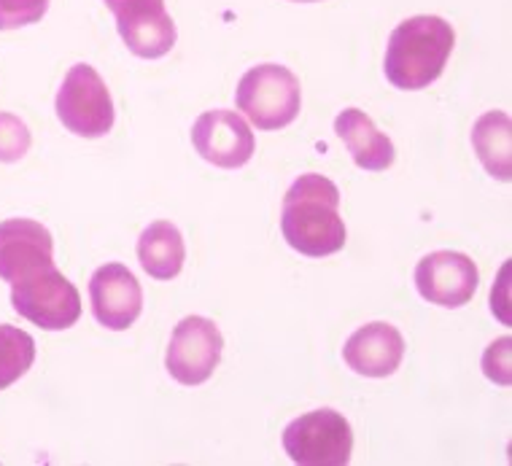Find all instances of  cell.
<instances>
[{"label": "cell", "instance_id": "cell-1", "mask_svg": "<svg viewBox=\"0 0 512 466\" xmlns=\"http://www.w3.org/2000/svg\"><path fill=\"white\" fill-rule=\"evenodd\" d=\"M340 192L324 176L305 173L283 197L281 232L286 243L302 256H332L343 251L345 221L340 216Z\"/></svg>", "mask_w": 512, "mask_h": 466}, {"label": "cell", "instance_id": "cell-2", "mask_svg": "<svg viewBox=\"0 0 512 466\" xmlns=\"http://www.w3.org/2000/svg\"><path fill=\"white\" fill-rule=\"evenodd\" d=\"M456 33L442 17H410L394 27L386 49V79L397 89L418 92L437 81L451 60Z\"/></svg>", "mask_w": 512, "mask_h": 466}, {"label": "cell", "instance_id": "cell-3", "mask_svg": "<svg viewBox=\"0 0 512 466\" xmlns=\"http://www.w3.org/2000/svg\"><path fill=\"white\" fill-rule=\"evenodd\" d=\"M238 108L259 130H281L300 114L302 87L300 79L289 68L265 62L256 65L240 79Z\"/></svg>", "mask_w": 512, "mask_h": 466}, {"label": "cell", "instance_id": "cell-4", "mask_svg": "<svg viewBox=\"0 0 512 466\" xmlns=\"http://www.w3.org/2000/svg\"><path fill=\"white\" fill-rule=\"evenodd\" d=\"M57 119L79 138H103L114 127V100L100 73L79 62L73 65L57 92Z\"/></svg>", "mask_w": 512, "mask_h": 466}, {"label": "cell", "instance_id": "cell-5", "mask_svg": "<svg viewBox=\"0 0 512 466\" xmlns=\"http://www.w3.org/2000/svg\"><path fill=\"white\" fill-rule=\"evenodd\" d=\"M283 448L300 466H345L354 450V431L335 410H313L286 426Z\"/></svg>", "mask_w": 512, "mask_h": 466}, {"label": "cell", "instance_id": "cell-6", "mask_svg": "<svg viewBox=\"0 0 512 466\" xmlns=\"http://www.w3.org/2000/svg\"><path fill=\"white\" fill-rule=\"evenodd\" d=\"M11 305L19 316L46 332L71 329L81 318V294L57 267L11 283Z\"/></svg>", "mask_w": 512, "mask_h": 466}, {"label": "cell", "instance_id": "cell-7", "mask_svg": "<svg viewBox=\"0 0 512 466\" xmlns=\"http://www.w3.org/2000/svg\"><path fill=\"white\" fill-rule=\"evenodd\" d=\"M221 351H224V337L219 326L211 318L186 316L173 329L165 353V367L170 378L178 380L181 386H203L219 367Z\"/></svg>", "mask_w": 512, "mask_h": 466}, {"label": "cell", "instance_id": "cell-8", "mask_svg": "<svg viewBox=\"0 0 512 466\" xmlns=\"http://www.w3.org/2000/svg\"><path fill=\"white\" fill-rule=\"evenodd\" d=\"M116 17L119 36L135 57L157 60L176 46L178 30L165 0H106Z\"/></svg>", "mask_w": 512, "mask_h": 466}, {"label": "cell", "instance_id": "cell-9", "mask_svg": "<svg viewBox=\"0 0 512 466\" xmlns=\"http://www.w3.org/2000/svg\"><path fill=\"white\" fill-rule=\"evenodd\" d=\"M477 281L475 262L459 251H434L415 267L418 294L440 308H464L475 297Z\"/></svg>", "mask_w": 512, "mask_h": 466}, {"label": "cell", "instance_id": "cell-10", "mask_svg": "<svg viewBox=\"0 0 512 466\" xmlns=\"http://www.w3.org/2000/svg\"><path fill=\"white\" fill-rule=\"evenodd\" d=\"M197 154L216 168H243L254 157V132L235 111H205L192 127Z\"/></svg>", "mask_w": 512, "mask_h": 466}, {"label": "cell", "instance_id": "cell-11", "mask_svg": "<svg viewBox=\"0 0 512 466\" xmlns=\"http://www.w3.org/2000/svg\"><path fill=\"white\" fill-rule=\"evenodd\" d=\"M92 313L111 332H124L138 321L143 310V289L124 264L108 262L89 281Z\"/></svg>", "mask_w": 512, "mask_h": 466}, {"label": "cell", "instance_id": "cell-12", "mask_svg": "<svg viewBox=\"0 0 512 466\" xmlns=\"http://www.w3.org/2000/svg\"><path fill=\"white\" fill-rule=\"evenodd\" d=\"M54 267L52 232L33 219H9L0 224V278L9 283Z\"/></svg>", "mask_w": 512, "mask_h": 466}, {"label": "cell", "instance_id": "cell-13", "mask_svg": "<svg viewBox=\"0 0 512 466\" xmlns=\"http://www.w3.org/2000/svg\"><path fill=\"white\" fill-rule=\"evenodd\" d=\"M343 359L356 375L389 378L405 359V337L399 335L397 326L386 324V321H372L348 337Z\"/></svg>", "mask_w": 512, "mask_h": 466}, {"label": "cell", "instance_id": "cell-14", "mask_svg": "<svg viewBox=\"0 0 512 466\" xmlns=\"http://www.w3.org/2000/svg\"><path fill=\"white\" fill-rule=\"evenodd\" d=\"M335 132L362 170H372V173L389 170L397 159L389 135H383L370 116L359 108H345L343 114H337Z\"/></svg>", "mask_w": 512, "mask_h": 466}, {"label": "cell", "instance_id": "cell-15", "mask_svg": "<svg viewBox=\"0 0 512 466\" xmlns=\"http://www.w3.org/2000/svg\"><path fill=\"white\" fill-rule=\"evenodd\" d=\"M186 246L176 224L154 221L138 238V262L154 281H173L184 270Z\"/></svg>", "mask_w": 512, "mask_h": 466}, {"label": "cell", "instance_id": "cell-16", "mask_svg": "<svg viewBox=\"0 0 512 466\" xmlns=\"http://www.w3.org/2000/svg\"><path fill=\"white\" fill-rule=\"evenodd\" d=\"M512 122L507 111H488L475 122L472 130V143L483 168L499 181L512 178Z\"/></svg>", "mask_w": 512, "mask_h": 466}, {"label": "cell", "instance_id": "cell-17", "mask_svg": "<svg viewBox=\"0 0 512 466\" xmlns=\"http://www.w3.org/2000/svg\"><path fill=\"white\" fill-rule=\"evenodd\" d=\"M36 361V340L17 329L0 324V391L14 386Z\"/></svg>", "mask_w": 512, "mask_h": 466}, {"label": "cell", "instance_id": "cell-18", "mask_svg": "<svg viewBox=\"0 0 512 466\" xmlns=\"http://www.w3.org/2000/svg\"><path fill=\"white\" fill-rule=\"evenodd\" d=\"M33 146V135L17 114L0 111V162H19Z\"/></svg>", "mask_w": 512, "mask_h": 466}, {"label": "cell", "instance_id": "cell-19", "mask_svg": "<svg viewBox=\"0 0 512 466\" xmlns=\"http://www.w3.org/2000/svg\"><path fill=\"white\" fill-rule=\"evenodd\" d=\"M49 0H0V30H19L41 22Z\"/></svg>", "mask_w": 512, "mask_h": 466}, {"label": "cell", "instance_id": "cell-20", "mask_svg": "<svg viewBox=\"0 0 512 466\" xmlns=\"http://www.w3.org/2000/svg\"><path fill=\"white\" fill-rule=\"evenodd\" d=\"M510 337H502L491 343V348L483 356V372L488 380H494L499 386H510Z\"/></svg>", "mask_w": 512, "mask_h": 466}, {"label": "cell", "instance_id": "cell-21", "mask_svg": "<svg viewBox=\"0 0 512 466\" xmlns=\"http://www.w3.org/2000/svg\"><path fill=\"white\" fill-rule=\"evenodd\" d=\"M292 3H318V0H292Z\"/></svg>", "mask_w": 512, "mask_h": 466}]
</instances>
